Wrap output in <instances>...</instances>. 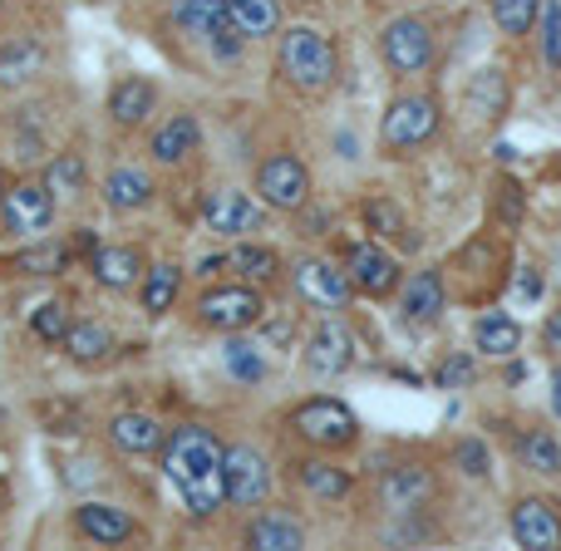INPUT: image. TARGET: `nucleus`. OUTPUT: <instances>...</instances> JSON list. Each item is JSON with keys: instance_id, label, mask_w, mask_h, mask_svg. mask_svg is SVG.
I'll return each mask as SVG.
<instances>
[{"instance_id": "nucleus-42", "label": "nucleus", "mask_w": 561, "mask_h": 551, "mask_svg": "<svg viewBox=\"0 0 561 551\" xmlns=\"http://www.w3.org/2000/svg\"><path fill=\"white\" fill-rule=\"evenodd\" d=\"M473 99H478V108H483V114H497V104H503V79H497L493 69H483V74H478V84H473Z\"/></svg>"}, {"instance_id": "nucleus-45", "label": "nucleus", "mask_w": 561, "mask_h": 551, "mask_svg": "<svg viewBox=\"0 0 561 551\" xmlns=\"http://www.w3.org/2000/svg\"><path fill=\"white\" fill-rule=\"evenodd\" d=\"M227 266H232V256H203V266H197V276H217V272H227Z\"/></svg>"}, {"instance_id": "nucleus-12", "label": "nucleus", "mask_w": 561, "mask_h": 551, "mask_svg": "<svg viewBox=\"0 0 561 551\" xmlns=\"http://www.w3.org/2000/svg\"><path fill=\"white\" fill-rule=\"evenodd\" d=\"M345 272H350V280H355V290H365V296H375V300L389 296V290H399V280H404L399 262L379 242H355L350 246Z\"/></svg>"}, {"instance_id": "nucleus-7", "label": "nucleus", "mask_w": 561, "mask_h": 551, "mask_svg": "<svg viewBox=\"0 0 561 551\" xmlns=\"http://www.w3.org/2000/svg\"><path fill=\"white\" fill-rule=\"evenodd\" d=\"M222 483H227V503L232 507H256L272 493V463L256 448H227Z\"/></svg>"}, {"instance_id": "nucleus-22", "label": "nucleus", "mask_w": 561, "mask_h": 551, "mask_svg": "<svg viewBox=\"0 0 561 551\" xmlns=\"http://www.w3.org/2000/svg\"><path fill=\"white\" fill-rule=\"evenodd\" d=\"M247 547H262V551H300L306 547V527L286 513H266L247 527Z\"/></svg>"}, {"instance_id": "nucleus-28", "label": "nucleus", "mask_w": 561, "mask_h": 551, "mask_svg": "<svg viewBox=\"0 0 561 551\" xmlns=\"http://www.w3.org/2000/svg\"><path fill=\"white\" fill-rule=\"evenodd\" d=\"M39 65H45V49H39L35 39H15V45H5L0 49V89L25 84L30 74H39Z\"/></svg>"}, {"instance_id": "nucleus-41", "label": "nucleus", "mask_w": 561, "mask_h": 551, "mask_svg": "<svg viewBox=\"0 0 561 551\" xmlns=\"http://www.w3.org/2000/svg\"><path fill=\"white\" fill-rule=\"evenodd\" d=\"M458 468H463L468 478H488V448L478 444V438H463V444H458Z\"/></svg>"}, {"instance_id": "nucleus-31", "label": "nucleus", "mask_w": 561, "mask_h": 551, "mask_svg": "<svg viewBox=\"0 0 561 551\" xmlns=\"http://www.w3.org/2000/svg\"><path fill=\"white\" fill-rule=\"evenodd\" d=\"M65 349L79 359V365H89V359H104L108 349H114V335H108L99 320H79V325H69Z\"/></svg>"}, {"instance_id": "nucleus-3", "label": "nucleus", "mask_w": 561, "mask_h": 551, "mask_svg": "<svg viewBox=\"0 0 561 551\" xmlns=\"http://www.w3.org/2000/svg\"><path fill=\"white\" fill-rule=\"evenodd\" d=\"M290 434H296L300 444H310V448L335 454V448H350L359 438V418H355V409L340 404V399L316 394V399H306L300 409H290Z\"/></svg>"}, {"instance_id": "nucleus-44", "label": "nucleus", "mask_w": 561, "mask_h": 551, "mask_svg": "<svg viewBox=\"0 0 561 551\" xmlns=\"http://www.w3.org/2000/svg\"><path fill=\"white\" fill-rule=\"evenodd\" d=\"M542 349L552 359H561V310H552V315H547V325H542Z\"/></svg>"}, {"instance_id": "nucleus-36", "label": "nucleus", "mask_w": 561, "mask_h": 551, "mask_svg": "<svg viewBox=\"0 0 561 551\" xmlns=\"http://www.w3.org/2000/svg\"><path fill=\"white\" fill-rule=\"evenodd\" d=\"M30 330H35V340H45V345H55V340L69 335V310L59 306V300H45V306L30 315Z\"/></svg>"}, {"instance_id": "nucleus-11", "label": "nucleus", "mask_w": 561, "mask_h": 551, "mask_svg": "<svg viewBox=\"0 0 561 551\" xmlns=\"http://www.w3.org/2000/svg\"><path fill=\"white\" fill-rule=\"evenodd\" d=\"M355 365V335H350L340 320H320L306 335V369L320 379H335Z\"/></svg>"}, {"instance_id": "nucleus-34", "label": "nucleus", "mask_w": 561, "mask_h": 551, "mask_svg": "<svg viewBox=\"0 0 561 551\" xmlns=\"http://www.w3.org/2000/svg\"><path fill=\"white\" fill-rule=\"evenodd\" d=\"M227 369H232V379H242V384H262L266 379L262 349L247 345V340H232V345H227Z\"/></svg>"}, {"instance_id": "nucleus-4", "label": "nucleus", "mask_w": 561, "mask_h": 551, "mask_svg": "<svg viewBox=\"0 0 561 551\" xmlns=\"http://www.w3.org/2000/svg\"><path fill=\"white\" fill-rule=\"evenodd\" d=\"M438 99L434 94H399L394 104L385 108V124H379V144L389 153H414L428 138L438 134Z\"/></svg>"}, {"instance_id": "nucleus-2", "label": "nucleus", "mask_w": 561, "mask_h": 551, "mask_svg": "<svg viewBox=\"0 0 561 551\" xmlns=\"http://www.w3.org/2000/svg\"><path fill=\"white\" fill-rule=\"evenodd\" d=\"M335 45H330L325 30L316 25H290L286 35H280L276 45V74L286 79L290 89H300V94H325L330 84H335Z\"/></svg>"}, {"instance_id": "nucleus-35", "label": "nucleus", "mask_w": 561, "mask_h": 551, "mask_svg": "<svg viewBox=\"0 0 561 551\" xmlns=\"http://www.w3.org/2000/svg\"><path fill=\"white\" fill-rule=\"evenodd\" d=\"M232 266H237V272H242L247 280H262V286H266V280L276 276L280 256L272 252V246H237V252H232Z\"/></svg>"}, {"instance_id": "nucleus-30", "label": "nucleus", "mask_w": 561, "mask_h": 551, "mask_svg": "<svg viewBox=\"0 0 561 551\" xmlns=\"http://www.w3.org/2000/svg\"><path fill=\"white\" fill-rule=\"evenodd\" d=\"M178 290H183V272L178 266H153V272H144V310L148 315H168L178 300Z\"/></svg>"}, {"instance_id": "nucleus-24", "label": "nucleus", "mask_w": 561, "mask_h": 551, "mask_svg": "<svg viewBox=\"0 0 561 551\" xmlns=\"http://www.w3.org/2000/svg\"><path fill=\"white\" fill-rule=\"evenodd\" d=\"M232 0H173V20L183 35L193 39H213V30L222 25V20H232Z\"/></svg>"}, {"instance_id": "nucleus-16", "label": "nucleus", "mask_w": 561, "mask_h": 551, "mask_svg": "<svg viewBox=\"0 0 561 551\" xmlns=\"http://www.w3.org/2000/svg\"><path fill=\"white\" fill-rule=\"evenodd\" d=\"M197 144H203V128H197V118H193V114H173V118H168V124L153 134L148 153H153V163L178 168V163H187V158L197 153Z\"/></svg>"}, {"instance_id": "nucleus-19", "label": "nucleus", "mask_w": 561, "mask_h": 551, "mask_svg": "<svg viewBox=\"0 0 561 551\" xmlns=\"http://www.w3.org/2000/svg\"><path fill=\"white\" fill-rule=\"evenodd\" d=\"M108 444L118 448V454H158L163 448V428H158V418L148 414H114L108 418Z\"/></svg>"}, {"instance_id": "nucleus-38", "label": "nucleus", "mask_w": 561, "mask_h": 551, "mask_svg": "<svg viewBox=\"0 0 561 551\" xmlns=\"http://www.w3.org/2000/svg\"><path fill=\"white\" fill-rule=\"evenodd\" d=\"M365 222H369V232H379V237H404L409 232L404 217H399V207L394 203H379V197H369V203H365Z\"/></svg>"}, {"instance_id": "nucleus-9", "label": "nucleus", "mask_w": 561, "mask_h": 551, "mask_svg": "<svg viewBox=\"0 0 561 551\" xmlns=\"http://www.w3.org/2000/svg\"><path fill=\"white\" fill-rule=\"evenodd\" d=\"M0 222H5V232H15V237L45 232V227L55 222V193H49L45 183H15V187H5Z\"/></svg>"}, {"instance_id": "nucleus-48", "label": "nucleus", "mask_w": 561, "mask_h": 551, "mask_svg": "<svg viewBox=\"0 0 561 551\" xmlns=\"http://www.w3.org/2000/svg\"><path fill=\"white\" fill-rule=\"evenodd\" d=\"M0 203H5V173H0Z\"/></svg>"}, {"instance_id": "nucleus-15", "label": "nucleus", "mask_w": 561, "mask_h": 551, "mask_svg": "<svg viewBox=\"0 0 561 551\" xmlns=\"http://www.w3.org/2000/svg\"><path fill=\"white\" fill-rule=\"evenodd\" d=\"M203 222L213 227V232H256L262 227V207L252 203L247 193H232V187H222V193H207L203 203Z\"/></svg>"}, {"instance_id": "nucleus-25", "label": "nucleus", "mask_w": 561, "mask_h": 551, "mask_svg": "<svg viewBox=\"0 0 561 551\" xmlns=\"http://www.w3.org/2000/svg\"><path fill=\"white\" fill-rule=\"evenodd\" d=\"M473 345L483 349V355H517V345H523V325H517L513 315H503V310H488L483 320L473 325Z\"/></svg>"}, {"instance_id": "nucleus-21", "label": "nucleus", "mask_w": 561, "mask_h": 551, "mask_svg": "<svg viewBox=\"0 0 561 551\" xmlns=\"http://www.w3.org/2000/svg\"><path fill=\"white\" fill-rule=\"evenodd\" d=\"M153 99H158V89L148 79H118L114 94H108V114H114L118 128H138L153 114Z\"/></svg>"}, {"instance_id": "nucleus-14", "label": "nucleus", "mask_w": 561, "mask_h": 551, "mask_svg": "<svg viewBox=\"0 0 561 551\" xmlns=\"http://www.w3.org/2000/svg\"><path fill=\"white\" fill-rule=\"evenodd\" d=\"M75 527L84 542H99V547H118V542H128V537H138L134 517H128L124 507H108V503H79Z\"/></svg>"}, {"instance_id": "nucleus-33", "label": "nucleus", "mask_w": 561, "mask_h": 551, "mask_svg": "<svg viewBox=\"0 0 561 551\" xmlns=\"http://www.w3.org/2000/svg\"><path fill=\"white\" fill-rule=\"evenodd\" d=\"M488 10H493V20H497L503 35H527V30L537 25L542 0H488Z\"/></svg>"}, {"instance_id": "nucleus-13", "label": "nucleus", "mask_w": 561, "mask_h": 551, "mask_svg": "<svg viewBox=\"0 0 561 551\" xmlns=\"http://www.w3.org/2000/svg\"><path fill=\"white\" fill-rule=\"evenodd\" d=\"M513 537L517 547H533V551H557L561 547V517L547 497H523L513 507Z\"/></svg>"}, {"instance_id": "nucleus-37", "label": "nucleus", "mask_w": 561, "mask_h": 551, "mask_svg": "<svg viewBox=\"0 0 561 551\" xmlns=\"http://www.w3.org/2000/svg\"><path fill=\"white\" fill-rule=\"evenodd\" d=\"M542 59L561 74V0H542Z\"/></svg>"}, {"instance_id": "nucleus-1", "label": "nucleus", "mask_w": 561, "mask_h": 551, "mask_svg": "<svg viewBox=\"0 0 561 551\" xmlns=\"http://www.w3.org/2000/svg\"><path fill=\"white\" fill-rule=\"evenodd\" d=\"M222 458H227L222 438H217L213 428H203V424L173 428L168 444H163V473H168V483L183 493L187 517H197V523H207V517L227 503Z\"/></svg>"}, {"instance_id": "nucleus-39", "label": "nucleus", "mask_w": 561, "mask_h": 551, "mask_svg": "<svg viewBox=\"0 0 561 551\" xmlns=\"http://www.w3.org/2000/svg\"><path fill=\"white\" fill-rule=\"evenodd\" d=\"M493 193H497V197H493V213L503 217V227H517V222H523V187H517L513 177H503Z\"/></svg>"}, {"instance_id": "nucleus-10", "label": "nucleus", "mask_w": 561, "mask_h": 551, "mask_svg": "<svg viewBox=\"0 0 561 551\" xmlns=\"http://www.w3.org/2000/svg\"><path fill=\"white\" fill-rule=\"evenodd\" d=\"M290 280H296V296L316 310H345L350 290H355L350 272H340V266H330V262H316V256H310V262H296Z\"/></svg>"}, {"instance_id": "nucleus-47", "label": "nucleus", "mask_w": 561, "mask_h": 551, "mask_svg": "<svg viewBox=\"0 0 561 551\" xmlns=\"http://www.w3.org/2000/svg\"><path fill=\"white\" fill-rule=\"evenodd\" d=\"M552 409H557V418H561V365L552 369Z\"/></svg>"}, {"instance_id": "nucleus-29", "label": "nucleus", "mask_w": 561, "mask_h": 551, "mask_svg": "<svg viewBox=\"0 0 561 551\" xmlns=\"http://www.w3.org/2000/svg\"><path fill=\"white\" fill-rule=\"evenodd\" d=\"M517 458H523V468H533V473H547V478L561 473V444L552 434H542V428H527V434L517 438Z\"/></svg>"}, {"instance_id": "nucleus-18", "label": "nucleus", "mask_w": 561, "mask_h": 551, "mask_svg": "<svg viewBox=\"0 0 561 551\" xmlns=\"http://www.w3.org/2000/svg\"><path fill=\"white\" fill-rule=\"evenodd\" d=\"M428 493H434V473H428V468H419V463L394 468V473L379 483V497H385L389 513H414Z\"/></svg>"}, {"instance_id": "nucleus-43", "label": "nucleus", "mask_w": 561, "mask_h": 551, "mask_svg": "<svg viewBox=\"0 0 561 551\" xmlns=\"http://www.w3.org/2000/svg\"><path fill=\"white\" fill-rule=\"evenodd\" d=\"M473 379V359L468 355H448L444 365H438V389H458Z\"/></svg>"}, {"instance_id": "nucleus-17", "label": "nucleus", "mask_w": 561, "mask_h": 551, "mask_svg": "<svg viewBox=\"0 0 561 551\" xmlns=\"http://www.w3.org/2000/svg\"><path fill=\"white\" fill-rule=\"evenodd\" d=\"M409 325H434L444 315V276L438 272H419L404 280V300H399Z\"/></svg>"}, {"instance_id": "nucleus-32", "label": "nucleus", "mask_w": 561, "mask_h": 551, "mask_svg": "<svg viewBox=\"0 0 561 551\" xmlns=\"http://www.w3.org/2000/svg\"><path fill=\"white\" fill-rule=\"evenodd\" d=\"M45 187L55 197H79V193H84V158H79V153H59L55 163L45 168Z\"/></svg>"}, {"instance_id": "nucleus-27", "label": "nucleus", "mask_w": 561, "mask_h": 551, "mask_svg": "<svg viewBox=\"0 0 561 551\" xmlns=\"http://www.w3.org/2000/svg\"><path fill=\"white\" fill-rule=\"evenodd\" d=\"M232 25L242 30V39H266L280 30V0H232Z\"/></svg>"}, {"instance_id": "nucleus-40", "label": "nucleus", "mask_w": 561, "mask_h": 551, "mask_svg": "<svg viewBox=\"0 0 561 551\" xmlns=\"http://www.w3.org/2000/svg\"><path fill=\"white\" fill-rule=\"evenodd\" d=\"M65 262H69L65 246H39V252H25V256H20V272H30V276H55Z\"/></svg>"}, {"instance_id": "nucleus-5", "label": "nucleus", "mask_w": 561, "mask_h": 551, "mask_svg": "<svg viewBox=\"0 0 561 551\" xmlns=\"http://www.w3.org/2000/svg\"><path fill=\"white\" fill-rule=\"evenodd\" d=\"M379 55H385V65L394 69L399 79L424 74V69L434 65V25L419 20V15L389 20L385 35H379Z\"/></svg>"}, {"instance_id": "nucleus-46", "label": "nucleus", "mask_w": 561, "mask_h": 551, "mask_svg": "<svg viewBox=\"0 0 561 551\" xmlns=\"http://www.w3.org/2000/svg\"><path fill=\"white\" fill-rule=\"evenodd\" d=\"M542 290H547V280H542V276H537V272H523V296H527V300H537Z\"/></svg>"}, {"instance_id": "nucleus-23", "label": "nucleus", "mask_w": 561, "mask_h": 551, "mask_svg": "<svg viewBox=\"0 0 561 551\" xmlns=\"http://www.w3.org/2000/svg\"><path fill=\"white\" fill-rule=\"evenodd\" d=\"M296 483L306 487L310 497H320V503H340V497L350 493V473L340 463H330V458H306V463H296Z\"/></svg>"}, {"instance_id": "nucleus-26", "label": "nucleus", "mask_w": 561, "mask_h": 551, "mask_svg": "<svg viewBox=\"0 0 561 551\" xmlns=\"http://www.w3.org/2000/svg\"><path fill=\"white\" fill-rule=\"evenodd\" d=\"M148 197H153V183H148V173H138V168H114V173L104 177V203L114 207V213H138V207H148Z\"/></svg>"}, {"instance_id": "nucleus-20", "label": "nucleus", "mask_w": 561, "mask_h": 551, "mask_svg": "<svg viewBox=\"0 0 561 551\" xmlns=\"http://www.w3.org/2000/svg\"><path fill=\"white\" fill-rule=\"evenodd\" d=\"M89 266H94L99 286L124 290V286H134V280L144 276V252H138V246H94Z\"/></svg>"}, {"instance_id": "nucleus-6", "label": "nucleus", "mask_w": 561, "mask_h": 551, "mask_svg": "<svg viewBox=\"0 0 561 551\" xmlns=\"http://www.w3.org/2000/svg\"><path fill=\"white\" fill-rule=\"evenodd\" d=\"M256 193L276 213H300L310 203V168L296 153H272L256 168Z\"/></svg>"}, {"instance_id": "nucleus-8", "label": "nucleus", "mask_w": 561, "mask_h": 551, "mask_svg": "<svg viewBox=\"0 0 561 551\" xmlns=\"http://www.w3.org/2000/svg\"><path fill=\"white\" fill-rule=\"evenodd\" d=\"M197 315H203V325L232 335V330H247L262 320V296H256L252 286H222V290L213 286L203 300H197Z\"/></svg>"}]
</instances>
